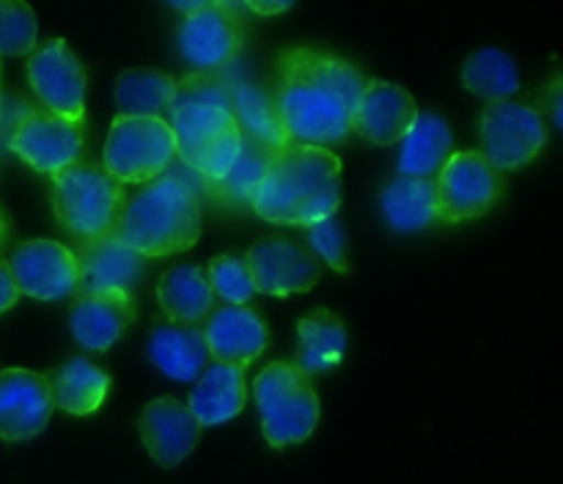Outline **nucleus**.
Masks as SVG:
<instances>
[{"instance_id": "nucleus-35", "label": "nucleus", "mask_w": 563, "mask_h": 484, "mask_svg": "<svg viewBox=\"0 0 563 484\" xmlns=\"http://www.w3.org/2000/svg\"><path fill=\"white\" fill-rule=\"evenodd\" d=\"M308 242L313 248V256L319 262L330 264L335 273H346L350 270V262H346V237L344 226L335 215L324 218L322 223L308 226Z\"/></svg>"}, {"instance_id": "nucleus-29", "label": "nucleus", "mask_w": 563, "mask_h": 484, "mask_svg": "<svg viewBox=\"0 0 563 484\" xmlns=\"http://www.w3.org/2000/svg\"><path fill=\"white\" fill-rule=\"evenodd\" d=\"M176 99V80L168 72L152 69V66H135L124 69L115 80V105L119 116H148L159 119L163 110H170Z\"/></svg>"}, {"instance_id": "nucleus-36", "label": "nucleus", "mask_w": 563, "mask_h": 484, "mask_svg": "<svg viewBox=\"0 0 563 484\" xmlns=\"http://www.w3.org/2000/svg\"><path fill=\"white\" fill-rule=\"evenodd\" d=\"M20 300V289H16V280L11 275V267L5 258H0V314H5L9 308L16 306Z\"/></svg>"}, {"instance_id": "nucleus-27", "label": "nucleus", "mask_w": 563, "mask_h": 484, "mask_svg": "<svg viewBox=\"0 0 563 484\" xmlns=\"http://www.w3.org/2000/svg\"><path fill=\"white\" fill-rule=\"evenodd\" d=\"M454 154V132L449 121L434 110H418L416 124L401 138L399 176H423L438 179L443 165Z\"/></svg>"}, {"instance_id": "nucleus-6", "label": "nucleus", "mask_w": 563, "mask_h": 484, "mask_svg": "<svg viewBox=\"0 0 563 484\" xmlns=\"http://www.w3.org/2000/svg\"><path fill=\"white\" fill-rule=\"evenodd\" d=\"M170 132L176 157L201 179L220 182L242 152V132L231 110L214 105H174Z\"/></svg>"}, {"instance_id": "nucleus-26", "label": "nucleus", "mask_w": 563, "mask_h": 484, "mask_svg": "<svg viewBox=\"0 0 563 484\" xmlns=\"http://www.w3.org/2000/svg\"><path fill=\"white\" fill-rule=\"evenodd\" d=\"M157 300L165 319L201 328V322H207L214 311V292L209 286L207 270L190 262L168 267L157 284Z\"/></svg>"}, {"instance_id": "nucleus-23", "label": "nucleus", "mask_w": 563, "mask_h": 484, "mask_svg": "<svg viewBox=\"0 0 563 484\" xmlns=\"http://www.w3.org/2000/svg\"><path fill=\"white\" fill-rule=\"evenodd\" d=\"M247 383L245 369L231 366V363H209L198 374L196 385L187 399V410L198 418L201 427H218V424L231 421L245 410Z\"/></svg>"}, {"instance_id": "nucleus-20", "label": "nucleus", "mask_w": 563, "mask_h": 484, "mask_svg": "<svg viewBox=\"0 0 563 484\" xmlns=\"http://www.w3.org/2000/svg\"><path fill=\"white\" fill-rule=\"evenodd\" d=\"M77 258V292L97 295V292H130L146 273V258L121 245L113 234L102 240L80 242Z\"/></svg>"}, {"instance_id": "nucleus-16", "label": "nucleus", "mask_w": 563, "mask_h": 484, "mask_svg": "<svg viewBox=\"0 0 563 484\" xmlns=\"http://www.w3.org/2000/svg\"><path fill=\"white\" fill-rule=\"evenodd\" d=\"M209 358L231 366H251L269 346V328L251 306H218L201 328Z\"/></svg>"}, {"instance_id": "nucleus-12", "label": "nucleus", "mask_w": 563, "mask_h": 484, "mask_svg": "<svg viewBox=\"0 0 563 484\" xmlns=\"http://www.w3.org/2000/svg\"><path fill=\"white\" fill-rule=\"evenodd\" d=\"M82 119H64L49 110L31 108L16 124L9 148L38 174H58L80 160Z\"/></svg>"}, {"instance_id": "nucleus-21", "label": "nucleus", "mask_w": 563, "mask_h": 484, "mask_svg": "<svg viewBox=\"0 0 563 484\" xmlns=\"http://www.w3.org/2000/svg\"><path fill=\"white\" fill-rule=\"evenodd\" d=\"M146 355L159 372L168 374L170 380H179V383H192L212 363L201 328L170 322L165 317H157L152 322Z\"/></svg>"}, {"instance_id": "nucleus-13", "label": "nucleus", "mask_w": 563, "mask_h": 484, "mask_svg": "<svg viewBox=\"0 0 563 484\" xmlns=\"http://www.w3.org/2000/svg\"><path fill=\"white\" fill-rule=\"evenodd\" d=\"M253 289L269 297L311 292L322 278V262L300 242L286 237H262L245 253Z\"/></svg>"}, {"instance_id": "nucleus-34", "label": "nucleus", "mask_w": 563, "mask_h": 484, "mask_svg": "<svg viewBox=\"0 0 563 484\" xmlns=\"http://www.w3.org/2000/svg\"><path fill=\"white\" fill-rule=\"evenodd\" d=\"M214 105V108L231 110V80L220 75H207V72H196L187 75L185 80L176 82V99L174 105ZM170 105V108H174Z\"/></svg>"}, {"instance_id": "nucleus-32", "label": "nucleus", "mask_w": 563, "mask_h": 484, "mask_svg": "<svg viewBox=\"0 0 563 484\" xmlns=\"http://www.w3.org/2000/svg\"><path fill=\"white\" fill-rule=\"evenodd\" d=\"M207 278L209 286L218 297H223L225 302L231 306H247L256 295L251 280V270H247L245 253H220L209 262L207 267Z\"/></svg>"}, {"instance_id": "nucleus-22", "label": "nucleus", "mask_w": 563, "mask_h": 484, "mask_svg": "<svg viewBox=\"0 0 563 484\" xmlns=\"http://www.w3.org/2000/svg\"><path fill=\"white\" fill-rule=\"evenodd\" d=\"M346 324L330 308H313L297 319V350L291 363L308 377L335 372L346 355Z\"/></svg>"}, {"instance_id": "nucleus-19", "label": "nucleus", "mask_w": 563, "mask_h": 484, "mask_svg": "<svg viewBox=\"0 0 563 484\" xmlns=\"http://www.w3.org/2000/svg\"><path fill=\"white\" fill-rule=\"evenodd\" d=\"M418 119V105L407 88L388 80H368L355 113V132L374 146H394Z\"/></svg>"}, {"instance_id": "nucleus-4", "label": "nucleus", "mask_w": 563, "mask_h": 484, "mask_svg": "<svg viewBox=\"0 0 563 484\" xmlns=\"http://www.w3.org/2000/svg\"><path fill=\"white\" fill-rule=\"evenodd\" d=\"M124 185L97 163H71L53 176V212L66 234L77 242L102 240L113 234L124 212Z\"/></svg>"}, {"instance_id": "nucleus-7", "label": "nucleus", "mask_w": 563, "mask_h": 484, "mask_svg": "<svg viewBox=\"0 0 563 484\" xmlns=\"http://www.w3.org/2000/svg\"><path fill=\"white\" fill-rule=\"evenodd\" d=\"M104 170L119 185L159 179L176 160V141L165 119L115 116L104 141Z\"/></svg>"}, {"instance_id": "nucleus-33", "label": "nucleus", "mask_w": 563, "mask_h": 484, "mask_svg": "<svg viewBox=\"0 0 563 484\" xmlns=\"http://www.w3.org/2000/svg\"><path fill=\"white\" fill-rule=\"evenodd\" d=\"M36 38V11L20 0H0V55H31Z\"/></svg>"}, {"instance_id": "nucleus-31", "label": "nucleus", "mask_w": 563, "mask_h": 484, "mask_svg": "<svg viewBox=\"0 0 563 484\" xmlns=\"http://www.w3.org/2000/svg\"><path fill=\"white\" fill-rule=\"evenodd\" d=\"M273 160V152L258 143H253L251 138H242V152L234 160V165L229 168V174L220 182H212L209 190L214 193L220 204L231 209H247L251 207L253 196H256L258 185H262L264 174H267V165Z\"/></svg>"}, {"instance_id": "nucleus-14", "label": "nucleus", "mask_w": 563, "mask_h": 484, "mask_svg": "<svg viewBox=\"0 0 563 484\" xmlns=\"http://www.w3.org/2000/svg\"><path fill=\"white\" fill-rule=\"evenodd\" d=\"M20 295L33 300L58 302L77 295L75 251L55 240H25L9 258Z\"/></svg>"}, {"instance_id": "nucleus-37", "label": "nucleus", "mask_w": 563, "mask_h": 484, "mask_svg": "<svg viewBox=\"0 0 563 484\" xmlns=\"http://www.w3.org/2000/svg\"><path fill=\"white\" fill-rule=\"evenodd\" d=\"M245 9L253 11V14L275 16V14H284V11H289L291 3H247Z\"/></svg>"}, {"instance_id": "nucleus-25", "label": "nucleus", "mask_w": 563, "mask_h": 484, "mask_svg": "<svg viewBox=\"0 0 563 484\" xmlns=\"http://www.w3.org/2000/svg\"><path fill=\"white\" fill-rule=\"evenodd\" d=\"M379 209L399 234H418L440 223L438 182L423 176H394L379 193Z\"/></svg>"}, {"instance_id": "nucleus-11", "label": "nucleus", "mask_w": 563, "mask_h": 484, "mask_svg": "<svg viewBox=\"0 0 563 484\" xmlns=\"http://www.w3.org/2000/svg\"><path fill=\"white\" fill-rule=\"evenodd\" d=\"M27 80L44 110L64 119L86 116L88 72L66 38H47L27 55Z\"/></svg>"}, {"instance_id": "nucleus-9", "label": "nucleus", "mask_w": 563, "mask_h": 484, "mask_svg": "<svg viewBox=\"0 0 563 484\" xmlns=\"http://www.w3.org/2000/svg\"><path fill=\"white\" fill-rule=\"evenodd\" d=\"M240 11L242 6L212 0L187 14L176 31V44L185 64L207 75L229 66L245 44V20Z\"/></svg>"}, {"instance_id": "nucleus-3", "label": "nucleus", "mask_w": 563, "mask_h": 484, "mask_svg": "<svg viewBox=\"0 0 563 484\" xmlns=\"http://www.w3.org/2000/svg\"><path fill=\"white\" fill-rule=\"evenodd\" d=\"M201 198L165 174L126 198L113 237L137 256L165 258L190 251L201 240Z\"/></svg>"}, {"instance_id": "nucleus-24", "label": "nucleus", "mask_w": 563, "mask_h": 484, "mask_svg": "<svg viewBox=\"0 0 563 484\" xmlns=\"http://www.w3.org/2000/svg\"><path fill=\"white\" fill-rule=\"evenodd\" d=\"M49 391H53V405L69 416H91L104 405L110 394V374L86 355H71L60 366L44 372Z\"/></svg>"}, {"instance_id": "nucleus-8", "label": "nucleus", "mask_w": 563, "mask_h": 484, "mask_svg": "<svg viewBox=\"0 0 563 484\" xmlns=\"http://www.w3.org/2000/svg\"><path fill=\"white\" fill-rule=\"evenodd\" d=\"M478 138H482V154L495 170H520L542 154L548 146V121L537 105L517 102H493L484 108L478 119Z\"/></svg>"}, {"instance_id": "nucleus-30", "label": "nucleus", "mask_w": 563, "mask_h": 484, "mask_svg": "<svg viewBox=\"0 0 563 484\" xmlns=\"http://www.w3.org/2000/svg\"><path fill=\"white\" fill-rule=\"evenodd\" d=\"M462 82L471 94L493 102H506L520 91V69L509 53L498 47H482L462 64Z\"/></svg>"}, {"instance_id": "nucleus-1", "label": "nucleus", "mask_w": 563, "mask_h": 484, "mask_svg": "<svg viewBox=\"0 0 563 484\" xmlns=\"http://www.w3.org/2000/svg\"><path fill=\"white\" fill-rule=\"evenodd\" d=\"M366 80L350 61L313 47L284 50L275 72L273 102L291 143L335 146L355 132Z\"/></svg>"}, {"instance_id": "nucleus-28", "label": "nucleus", "mask_w": 563, "mask_h": 484, "mask_svg": "<svg viewBox=\"0 0 563 484\" xmlns=\"http://www.w3.org/2000/svg\"><path fill=\"white\" fill-rule=\"evenodd\" d=\"M231 116L240 124L242 138H251L253 143L269 148L273 154L291 146L273 97L264 88L247 80H231Z\"/></svg>"}, {"instance_id": "nucleus-5", "label": "nucleus", "mask_w": 563, "mask_h": 484, "mask_svg": "<svg viewBox=\"0 0 563 484\" xmlns=\"http://www.w3.org/2000/svg\"><path fill=\"white\" fill-rule=\"evenodd\" d=\"M262 432L273 449L302 443L317 429L322 405L311 377L291 361H273L256 374L253 383Z\"/></svg>"}, {"instance_id": "nucleus-15", "label": "nucleus", "mask_w": 563, "mask_h": 484, "mask_svg": "<svg viewBox=\"0 0 563 484\" xmlns=\"http://www.w3.org/2000/svg\"><path fill=\"white\" fill-rule=\"evenodd\" d=\"M53 391L44 372L3 369L0 372V440L22 443L47 429L53 418Z\"/></svg>"}, {"instance_id": "nucleus-2", "label": "nucleus", "mask_w": 563, "mask_h": 484, "mask_svg": "<svg viewBox=\"0 0 563 484\" xmlns=\"http://www.w3.org/2000/svg\"><path fill=\"white\" fill-rule=\"evenodd\" d=\"M341 157L322 146L291 143L273 154L251 209L275 226H313L339 212Z\"/></svg>"}, {"instance_id": "nucleus-17", "label": "nucleus", "mask_w": 563, "mask_h": 484, "mask_svg": "<svg viewBox=\"0 0 563 484\" xmlns=\"http://www.w3.org/2000/svg\"><path fill=\"white\" fill-rule=\"evenodd\" d=\"M141 440L159 468H176L196 451L203 427L174 396H157L141 413Z\"/></svg>"}, {"instance_id": "nucleus-38", "label": "nucleus", "mask_w": 563, "mask_h": 484, "mask_svg": "<svg viewBox=\"0 0 563 484\" xmlns=\"http://www.w3.org/2000/svg\"><path fill=\"white\" fill-rule=\"evenodd\" d=\"M5 231H9V215H5V209L0 207V245H3L5 240Z\"/></svg>"}, {"instance_id": "nucleus-18", "label": "nucleus", "mask_w": 563, "mask_h": 484, "mask_svg": "<svg viewBox=\"0 0 563 484\" xmlns=\"http://www.w3.org/2000/svg\"><path fill=\"white\" fill-rule=\"evenodd\" d=\"M137 302L130 292L80 295L69 308L71 339L88 352H108L135 324Z\"/></svg>"}, {"instance_id": "nucleus-10", "label": "nucleus", "mask_w": 563, "mask_h": 484, "mask_svg": "<svg viewBox=\"0 0 563 484\" xmlns=\"http://www.w3.org/2000/svg\"><path fill=\"white\" fill-rule=\"evenodd\" d=\"M440 223H467L487 215L504 193V179L478 152H454L438 174Z\"/></svg>"}]
</instances>
